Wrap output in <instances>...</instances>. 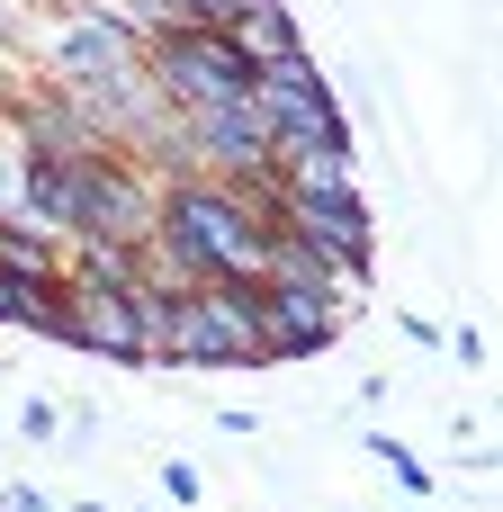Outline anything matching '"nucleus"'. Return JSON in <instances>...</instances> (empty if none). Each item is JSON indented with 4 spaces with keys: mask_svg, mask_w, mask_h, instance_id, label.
<instances>
[{
    "mask_svg": "<svg viewBox=\"0 0 503 512\" xmlns=\"http://www.w3.org/2000/svg\"><path fill=\"white\" fill-rule=\"evenodd\" d=\"M162 243H171V261L207 288V279H261L270 270V225H252V207L234 198V189H171V207H162Z\"/></svg>",
    "mask_w": 503,
    "mask_h": 512,
    "instance_id": "f257e3e1",
    "label": "nucleus"
},
{
    "mask_svg": "<svg viewBox=\"0 0 503 512\" xmlns=\"http://www.w3.org/2000/svg\"><path fill=\"white\" fill-rule=\"evenodd\" d=\"M279 207L297 216V234L315 243V252H333V261H369V216H360V198H351V171H342V153H288V180H279Z\"/></svg>",
    "mask_w": 503,
    "mask_h": 512,
    "instance_id": "f03ea898",
    "label": "nucleus"
},
{
    "mask_svg": "<svg viewBox=\"0 0 503 512\" xmlns=\"http://www.w3.org/2000/svg\"><path fill=\"white\" fill-rule=\"evenodd\" d=\"M162 81L180 99H198V108H243L252 99V63L225 45V27H180L162 45Z\"/></svg>",
    "mask_w": 503,
    "mask_h": 512,
    "instance_id": "7ed1b4c3",
    "label": "nucleus"
},
{
    "mask_svg": "<svg viewBox=\"0 0 503 512\" xmlns=\"http://www.w3.org/2000/svg\"><path fill=\"white\" fill-rule=\"evenodd\" d=\"M63 189H72V225H81V234L126 243V234L144 225V189H135L126 171H108L99 153H90V162H63Z\"/></svg>",
    "mask_w": 503,
    "mask_h": 512,
    "instance_id": "20e7f679",
    "label": "nucleus"
},
{
    "mask_svg": "<svg viewBox=\"0 0 503 512\" xmlns=\"http://www.w3.org/2000/svg\"><path fill=\"white\" fill-rule=\"evenodd\" d=\"M72 306V342H90V351H108V360H144V315H135V288H81V297H63Z\"/></svg>",
    "mask_w": 503,
    "mask_h": 512,
    "instance_id": "39448f33",
    "label": "nucleus"
},
{
    "mask_svg": "<svg viewBox=\"0 0 503 512\" xmlns=\"http://www.w3.org/2000/svg\"><path fill=\"white\" fill-rule=\"evenodd\" d=\"M261 333H270V351H324L333 342L324 288H261Z\"/></svg>",
    "mask_w": 503,
    "mask_h": 512,
    "instance_id": "423d86ee",
    "label": "nucleus"
},
{
    "mask_svg": "<svg viewBox=\"0 0 503 512\" xmlns=\"http://www.w3.org/2000/svg\"><path fill=\"white\" fill-rule=\"evenodd\" d=\"M198 144L225 153L234 171H270V126H261L252 99H243V108H207V117H198Z\"/></svg>",
    "mask_w": 503,
    "mask_h": 512,
    "instance_id": "0eeeda50",
    "label": "nucleus"
},
{
    "mask_svg": "<svg viewBox=\"0 0 503 512\" xmlns=\"http://www.w3.org/2000/svg\"><path fill=\"white\" fill-rule=\"evenodd\" d=\"M225 45L261 72V63H279V54H297V27L279 18V0H261V9H243V18H225Z\"/></svg>",
    "mask_w": 503,
    "mask_h": 512,
    "instance_id": "6e6552de",
    "label": "nucleus"
},
{
    "mask_svg": "<svg viewBox=\"0 0 503 512\" xmlns=\"http://www.w3.org/2000/svg\"><path fill=\"white\" fill-rule=\"evenodd\" d=\"M27 144H36V162H90V153H99L63 108H27Z\"/></svg>",
    "mask_w": 503,
    "mask_h": 512,
    "instance_id": "1a4fd4ad",
    "label": "nucleus"
},
{
    "mask_svg": "<svg viewBox=\"0 0 503 512\" xmlns=\"http://www.w3.org/2000/svg\"><path fill=\"white\" fill-rule=\"evenodd\" d=\"M63 54H72L81 72H108V81H117V72H126V27H99V18H81V27L63 36Z\"/></svg>",
    "mask_w": 503,
    "mask_h": 512,
    "instance_id": "9d476101",
    "label": "nucleus"
},
{
    "mask_svg": "<svg viewBox=\"0 0 503 512\" xmlns=\"http://www.w3.org/2000/svg\"><path fill=\"white\" fill-rule=\"evenodd\" d=\"M0 315H27V279H9V270H0Z\"/></svg>",
    "mask_w": 503,
    "mask_h": 512,
    "instance_id": "9b49d317",
    "label": "nucleus"
}]
</instances>
